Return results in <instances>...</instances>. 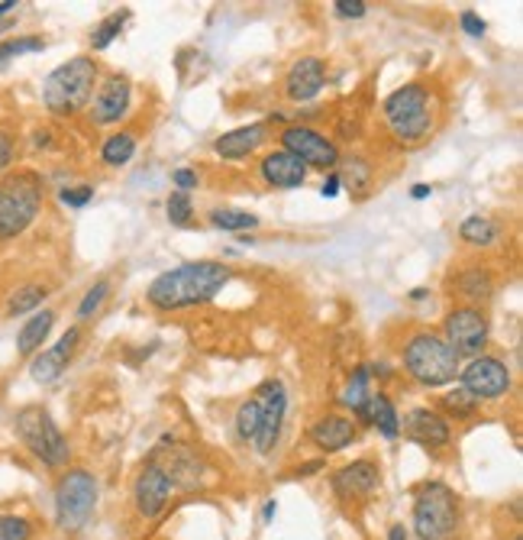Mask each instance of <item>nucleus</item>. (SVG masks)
<instances>
[{"label":"nucleus","mask_w":523,"mask_h":540,"mask_svg":"<svg viewBox=\"0 0 523 540\" xmlns=\"http://www.w3.org/2000/svg\"><path fill=\"white\" fill-rule=\"evenodd\" d=\"M23 52H43V39H33V36H26V39H4L0 43V62L23 56Z\"/></svg>","instance_id":"nucleus-35"},{"label":"nucleus","mask_w":523,"mask_h":540,"mask_svg":"<svg viewBox=\"0 0 523 540\" xmlns=\"http://www.w3.org/2000/svg\"><path fill=\"white\" fill-rule=\"evenodd\" d=\"M459 23H462V29H466L468 36H485V29H488V23L481 20L475 10H466V14L459 16Z\"/></svg>","instance_id":"nucleus-38"},{"label":"nucleus","mask_w":523,"mask_h":540,"mask_svg":"<svg viewBox=\"0 0 523 540\" xmlns=\"http://www.w3.org/2000/svg\"><path fill=\"white\" fill-rule=\"evenodd\" d=\"M456 356H481L485 343H488V317L478 307H456L446 317V337Z\"/></svg>","instance_id":"nucleus-9"},{"label":"nucleus","mask_w":523,"mask_h":540,"mask_svg":"<svg viewBox=\"0 0 523 540\" xmlns=\"http://www.w3.org/2000/svg\"><path fill=\"white\" fill-rule=\"evenodd\" d=\"M43 207V182L33 171L0 178V243L16 240Z\"/></svg>","instance_id":"nucleus-4"},{"label":"nucleus","mask_w":523,"mask_h":540,"mask_svg":"<svg viewBox=\"0 0 523 540\" xmlns=\"http://www.w3.org/2000/svg\"><path fill=\"white\" fill-rule=\"evenodd\" d=\"M33 524L20 514H0V540H29Z\"/></svg>","instance_id":"nucleus-33"},{"label":"nucleus","mask_w":523,"mask_h":540,"mask_svg":"<svg viewBox=\"0 0 523 540\" xmlns=\"http://www.w3.org/2000/svg\"><path fill=\"white\" fill-rule=\"evenodd\" d=\"M368 399H372V389H368V369L359 366V369L353 372V379H349V385L343 389V405L353 408L355 414H362V408L368 405Z\"/></svg>","instance_id":"nucleus-27"},{"label":"nucleus","mask_w":523,"mask_h":540,"mask_svg":"<svg viewBox=\"0 0 523 540\" xmlns=\"http://www.w3.org/2000/svg\"><path fill=\"white\" fill-rule=\"evenodd\" d=\"M97 85V62L87 56H75L65 65H58L43 85V104L49 114L71 117L91 100Z\"/></svg>","instance_id":"nucleus-3"},{"label":"nucleus","mask_w":523,"mask_h":540,"mask_svg":"<svg viewBox=\"0 0 523 540\" xmlns=\"http://www.w3.org/2000/svg\"><path fill=\"white\" fill-rule=\"evenodd\" d=\"M129 20V14L123 10V14H110L107 20H100V26L94 29V36H91V46L94 49H107V46L114 43L117 36H120V29H123V23Z\"/></svg>","instance_id":"nucleus-30"},{"label":"nucleus","mask_w":523,"mask_h":540,"mask_svg":"<svg viewBox=\"0 0 523 540\" xmlns=\"http://www.w3.org/2000/svg\"><path fill=\"white\" fill-rule=\"evenodd\" d=\"M265 133H269L265 123H249V127L223 133L217 142H213V150H217V156H223V159H246L249 152H255L262 142H265Z\"/></svg>","instance_id":"nucleus-21"},{"label":"nucleus","mask_w":523,"mask_h":540,"mask_svg":"<svg viewBox=\"0 0 523 540\" xmlns=\"http://www.w3.org/2000/svg\"><path fill=\"white\" fill-rule=\"evenodd\" d=\"M275 512H278V508H275V502H269V505H265V512H262V518H265V521H272V518H275Z\"/></svg>","instance_id":"nucleus-47"},{"label":"nucleus","mask_w":523,"mask_h":540,"mask_svg":"<svg viewBox=\"0 0 523 540\" xmlns=\"http://www.w3.org/2000/svg\"><path fill=\"white\" fill-rule=\"evenodd\" d=\"M262 178L272 188H301L307 182V165L291 156V152L278 150L262 159Z\"/></svg>","instance_id":"nucleus-19"},{"label":"nucleus","mask_w":523,"mask_h":540,"mask_svg":"<svg viewBox=\"0 0 523 540\" xmlns=\"http://www.w3.org/2000/svg\"><path fill=\"white\" fill-rule=\"evenodd\" d=\"M459 376H462V389H466L475 401L501 399L510 389L508 366H504L501 359H495V356H475L466 369H459Z\"/></svg>","instance_id":"nucleus-11"},{"label":"nucleus","mask_w":523,"mask_h":540,"mask_svg":"<svg viewBox=\"0 0 523 540\" xmlns=\"http://www.w3.org/2000/svg\"><path fill=\"white\" fill-rule=\"evenodd\" d=\"M97 508V479L87 470H68L56 483V521L62 531H81Z\"/></svg>","instance_id":"nucleus-8"},{"label":"nucleus","mask_w":523,"mask_h":540,"mask_svg":"<svg viewBox=\"0 0 523 540\" xmlns=\"http://www.w3.org/2000/svg\"><path fill=\"white\" fill-rule=\"evenodd\" d=\"M382 110L391 136L397 142H407V146L424 142L436 127V100H433L430 88L420 85V81L391 91Z\"/></svg>","instance_id":"nucleus-2"},{"label":"nucleus","mask_w":523,"mask_h":540,"mask_svg":"<svg viewBox=\"0 0 523 540\" xmlns=\"http://www.w3.org/2000/svg\"><path fill=\"white\" fill-rule=\"evenodd\" d=\"M107 292H110V282L91 285V288H87V295H85V301L78 305V320H91L94 314L100 311V305H104Z\"/></svg>","instance_id":"nucleus-34"},{"label":"nucleus","mask_w":523,"mask_h":540,"mask_svg":"<svg viewBox=\"0 0 523 540\" xmlns=\"http://www.w3.org/2000/svg\"><path fill=\"white\" fill-rule=\"evenodd\" d=\"M58 198L65 201L68 207H85L87 201L94 198V188L91 185H78V188H62V194Z\"/></svg>","instance_id":"nucleus-37"},{"label":"nucleus","mask_w":523,"mask_h":540,"mask_svg":"<svg viewBox=\"0 0 523 540\" xmlns=\"http://www.w3.org/2000/svg\"><path fill=\"white\" fill-rule=\"evenodd\" d=\"M81 340V330L78 327H71L65 330V337L56 343L52 349H46V353H39L33 359V366H29V376L36 379V382H56L58 376L65 372V366H68L71 353H75V347H78Z\"/></svg>","instance_id":"nucleus-18"},{"label":"nucleus","mask_w":523,"mask_h":540,"mask_svg":"<svg viewBox=\"0 0 523 540\" xmlns=\"http://www.w3.org/2000/svg\"><path fill=\"white\" fill-rule=\"evenodd\" d=\"M169 495H171V479L165 476L159 466L149 462L146 470L136 476V485H133L136 508H139L142 518H159L162 508L169 505Z\"/></svg>","instance_id":"nucleus-14"},{"label":"nucleus","mask_w":523,"mask_h":540,"mask_svg":"<svg viewBox=\"0 0 523 540\" xmlns=\"http://www.w3.org/2000/svg\"><path fill=\"white\" fill-rule=\"evenodd\" d=\"M475 405H478V401H475L466 389H456V391H449V395H443V408L453 411L456 418H459V414H472Z\"/></svg>","instance_id":"nucleus-36"},{"label":"nucleus","mask_w":523,"mask_h":540,"mask_svg":"<svg viewBox=\"0 0 523 540\" xmlns=\"http://www.w3.org/2000/svg\"><path fill=\"white\" fill-rule=\"evenodd\" d=\"M210 223L220 230H252L259 227V217L249 211H213Z\"/></svg>","instance_id":"nucleus-29"},{"label":"nucleus","mask_w":523,"mask_h":540,"mask_svg":"<svg viewBox=\"0 0 523 540\" xmlns=\"http://www.w3.org/2000/svg\"><path fill=\"white\" fill-rule=\"evenodd\" d=\"M404 369L426 389H439L459 376V356L443 337L414 334L404 347Z\"/></svg>","instance_id":"nucleus-5"},{"label":"nucleus","mask_w":523,"mask_h":540,"mask_svg":"<svg viewBox=\"0 0 523 540\" xmlns=\"http://www.w3.org/2000/svg\"><path fill=\"white\" fill-rule=\"evenodd\" d=\"M14 7H20V4H16V0H4V4H0V16H7Z\"/></svg>","instance_id":"nucleus-46"},{"label":"nucleus","mask_w":523,"mask_h":540,"mask_svg":"<svg viewBox=\"0 0 523 540\" xmlns=\"http://www.w3.org/2000/svg\"><path fill=\"white\" fill-rule=\"evenodd\" d=\"M430 192H433L430 185H414V198H417V201H424V198H426V194H430Z\"/></svg>","instance_id":"nucleus-45"},{"label":"nucleus","mask_w":523,"mask_h":540,"mask_svg":"<svg viewBox=\"0 0 523 540\" xmlns=\"http://www.w3.org/2000/svg\"><path fill=\"white\" fill-rule=\"evenodd\" d=\"M14 427H16V437L23 441V447H26L36 460H43L52 470H58V466L68 462V453H71L68 441L62 437V431L56 427V421H52V414L46 411V408L29 405V408H23V411H16Z\"/></svg>","instance_id":"nucleus-7"},{"label":"nucleus","mask_w":523,"mask_h":540,"mask_svg":"<svg viewBox=\"0 0 523 540\" xmlns=\"http://www.w3.org/2000/svg\"><path fill=\"white\" fill-rule=\"evenodd\" d=\"M255 405H259V431H255L252 443L259 453H272L282 434L284 408H288V395H284L282 382H265L255 391Z\"/></svg>","instance_id":"nucleus-10"},{"label":"nucleus","mask_w":523,"mask_h":540,"mask_svg":"<svg viewBox=\"0 0 523 540\" xmlns=\"http://www.w3.org/2000/svg\"><path fill=\"white\" fill-rule=\"evenodd\" d=\"M10 162H14V136L0 130V171H7Z\"/></svg>","instance_id":"nucleus-39"},{"label":"nucleus","mask_w":523,"mask_h":540,"mask_svg":"<svg viewBox=\"0 0 523 540\" xmlns=\"http://www.w3.org/2000/svg\"><path fill=\"white\" fill-rule=\"evenodd\" d=\"M133 152H136L133 133H114V136H107L104 150H100V159H104L107 165H123L133 159Z\"/></svg>","instance_id":"nucleus-28"},{"label":"nucleus","mask_w":523,"mask_h":540,"mask_svg":"<svg viewBox=\"0 0 523 540\" xmlns=\"http://www.w3.org/2000/svg\"><path fill=\"white\" fill-rule=\"evenodd\" d=\"M282 142H284V152H291V156L301 159L304 165H313V169H336L340 165L336 146L311 127H288L282 133Z\"/></svg>","instance_id":"nucleus-12"},{"label":"nucleus","mask_w":523,"mask_h":540,"mask_svg":"<svg viewBox=\"0 0 523 540\" xmlns=\"http://www.w3.org/2000/svg\"><path fill=\"white\" fill-rule=\"evenodd\" d=\"M236 431H240L242 441H252L255 437V431H259V405H255V399L240 405V411H236Z\"/></svg>","instance_id":"nucleus-31"},{"label":"nucleus","mask_w":523,"mask_h":540,"mask_svg":"<svg viewBox=\"0 0 523 540\" xmlns=\"http://www.w3.org/2000/svg\"><path fill=\"white\" fill-rule=\"evenodd\" d=\"M514 540H520V537H514Z\"/></svg>","instance_id":"nucleus-48"},{"label":"nucleus","mask_w":523,"mask_h":540,"mask_svg":"<svg viewBox=\"0 0 523 540\" xmlns=\"http://www.w3.org/2000/svg\"><path fill=\"white\" fill-rule=\"evenodd\" d=\"M362 418L372 421V424L382 431L385 437H397L401 434V418H397L395 405L388 401V395H382V391H372V399H368V405L362 408Z\"/></svg>","instance_id":"nucleus-23"},{"label":"nucleus","mask_w":523,"mask_h":540,"mask_svg":"<svg viewBox=\"0 0 523 540\" xmlns=\"http://www.w3.org/2000/svg\"><path fill=\"white\" fill-rule=\"evenodd\" d=\"M326 85V68L323 62H320L317 56H304L297 58L294 65H291L288 78H284V94H288L291 100H313L320 91H323Z\"/></svg>","instance_id":"nucleus-15"},{"label":"nucleus","mask_w":523,"mask_h":540,"mask_svg":"<svg viewBox=\"0 0 523 540\" xmlns=\"http://www.w3.org/2000/svg\"><path fill=\"white\" fill-rule=\"evenodd\" d=\"M171 178H175V185L181 188L184 194L191 192V188H198V175H194L191 169H175V175H171Z\"/></svg>","instance_id":"nucleus-41"},{"label":"nucleus","mask_w":523,"mask_h":540,"mask_svg":"<svg viewBox=\"0 0 523 540\" xmlns=\"http://www.w3.org/2000/svg\"><path fill=\"white\" fill-rule=\"evenodd\" d=\"M311 441L323 453H340V450H346L355 441V424L349 418H343V414H323L311 427Z\"/></svg>","instance_id":"nucleus-20"},{"label":"nucleus","mask_w":523,"mask_h":540,"mask_svg":"<svg viewBox=\"0 0 523 540\" xmlns=\"http://www.w3.org/2000/svg\"><path fill=\"white\" fill-rule=\"evenodd\" d=\"M46 295H49V288H46V285H39V282L23 285V288H16V292L10 295V301H7V314H10V317H20V314L36 311V307L43 305Z\"/></svg>","instance_id":"nucleus-26"},{"label":"nucleus","mask_w":523,"mask_h":540,"mask_svg":"<svg viewBox=\"0 0 523 540\" xmlns=\"http://www.w3.org/2000/svg\"><path fill=\"white\" fill-rule=\"evenodd\" d=\"M320 192H323V198H333V194L340 192V175H330V178H326Z\"/></svg>","instance_id":"nucleus-42"},{"label":"nucleus","mask_w":523,"mask_h":540,"mask_svg":"<svg viewBox=\"0 0 523 540\" xmlns=\"http://www.w3.org/2000/svg\"><path fill=\"white\" fill-rule=\"evenodd\" d=\"M333 7L340 16H362L365 14V0H336Z\"/></svg>","instance_id":"nucleus-40"},{"label":"nucleus","mask_w":523,"mask_h":540,"mask_svg":"<svg viewBox=\"0 0 523 540\" xmlns=\"http://www.w3.org/2000/svg\"><path fill=\"white\" fill-rule=\"evenodd\" d=\"M459 236L472 246H491L497 240V223L491 217H481V213H472L466 217L459 227Z\"/></svg>","instance_id":"nucleus-25"},{"label":"nucleus","mask_w":523,"mask_h":540,"mask_svg":"<svg viewBox=\"0 0 523 540\" xmlns=\"http://www.w3.org/2000/svg\"><path fill=\"white\" fill-rule=\"evenodd\" d=\"M382 485V472L372 460H355L346 462L343 470L333 472V492L343 502H355V498H368Z\"/></svg>","instance_id":"nucleus-13"},{"label":"nucleus","mask_w":523,"mask_h":540,"mask_svg":"<svg viewBox=\"0 0 523 540\" xmlns=\"http://www.w3.org/2000/svg\"><path fill=\"white\" fill-rule=\"evenodd\" d=\"M456 292L468 301H488L495 295V275L488 269H466L456 275Z\"/></svg>","instance_id":"nucleus-24"},{"label":"nucleus","mask_w":523,"mask_h":540,"mask_svg":"<svg viewBox=\"0 0 523 540\" xmlns=\"http://www.w3.org/2000/svg\"><path fill=\"white\" fill-rule=\"evenodd\" d=\"M230 282V269L210 259L200 263H184L178 269H169L149 285V305L159 311H178V307L207 305L223 292V285Z\"/></svg>","instance_id":"nucleus-1"},{"label":"nucleus","mask_w":523,"mask_h":540,"mask_svg":"<svg viewBox=\"0 0 523 540\" xmlns=\"http://www.w3.org/2000/svg\"><path fill=\"white\" fill-rule=\"evenodd\" d=\"M459 527L456 492L443 483H426L414 498V531L420 540H453Z\"/></svg>","instance_id":"nucleus-6"},{"label":"nucleus","mask_w":523,"mask_h":540,"mask_svg":"<svg viewBox=\"0 0 523 540\" xmlns=\"http://www.w3.org/2000/svg\"><path fill=\"white\" fill-rule=\"evenodd\" d=\"M401 431L407 441L420 443V447H446L449 443V424L443 414L430 411V408H414L401 421Z\"/></svg>","instance_id":"nucleus-16"},{"label":"nucleus","mask_w":523,"mask_h":540,"mask_svg":"<svg viewBox=\"0 0 523 540\" xmlns=\"http://www.w3.org/2000/svg\"><path fill=\"white\" fill-rule=\"evenodd\" d=\"M165 211H169V221L175 223V227H188V223H191L194 204L184 192H175L169 198V204H165Z\"/></svg>","instance_id":"nucleus-32"},{"label":"nucleus","mask_w":523,"mask_h":540,"mask_svg":"<svg viewBox=\"0 0 523 540\" xmlns=\"http://www.w3.org/2000/svg\"><path fill=\"white\" fill-rule=\"evenodd\" d=\"M52 324H56V314H52V311H36L33 317L23 324L20 334H16V353H20V356H33L36 349L46 343V337H49Z\"/></svg>","instance_id":"nucleus-22"},{"label":"nucleus","mask_w":523,"mask_h":540,"mask_svg":"<svg viewBox=\"0 0 523 540\" xmlns=\"http://www.w3.org/2000/svg\"><path fill=\"white\" fill-rule=\"evenodd\" d=\"M129 98H133V91H129V81L120 78V75H110V78L100 85L97 98H94L91 120L94 123H117L120 117H127Z\"/></svg>","instance_id":"nucleus-17"},{"label":"nucleus","mask_w":523,"mask_h":540,"mask_svg":"<svg viewBox=\"0 0 523 540\" xmlns=\"http://www.w3.org/2000/svg\"><path fill=\"white\" fill-rule=\"evenodd\" d=\"M323 470V462H304V466H297V476H313V472H320Z\"/></svg>","instance_id":"nucleus-43"},{"label":"nucleus","mask_w":523,"mask_h":540,"mask_svg":"<svg viewBox=\"0 0 523 540\" xmlns=\"http://www.w3.org/2000/svg\"><path fill=\"white\" fill-rule=\"evenodd\" d=\"M388 540H407V531H404V524H391Z\"/></svg>","instance_id":"nucleus-44"}]
</instances>
